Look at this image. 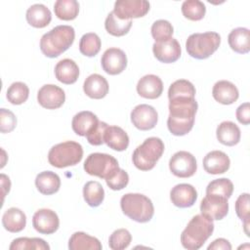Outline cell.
Masks as SVG:
<instances>
[{"instance_id":"cell-4","label":"cell","mask_w":250,"mask_h":250,"mask_svg":"<svg viewBox=\"0 0 250 250\" xmlns=\"http://www.w3.org/2000/svg\"><path fill=\"white\" fill-rule=\"evenodd\" d=\"M122 212L138 223L149 222L154 214L151 200L142 193H126L120 199Z\"/></svg>"},{"instance_id":"cell-46","label":"cell","mask_w":250,"mask_h":250,"mask_svg":"<svg viewBox=\"0 0 250 250\" xmlns=\"http://www.w3.org/2000/svg\"><path fill=\"white\" fill-rule=\"evenodd\" d=\"M236 118L239 123L248 125L250 123V104L249 103H243L236 109Z\"/></svg>"},{"instance_id":"cell-19","label":"cell","mask_w":250,"mask_h":250,"mask_svg":"<svg viewBox=\"0 0 250 250\" xmlns=\"http://www.w3.org/2000/svg\"><path fill=\"white\" fill-rule=\"evenodd\" d=\"M230 165L229 156L221 150H212L203 158L204 170L212 175L226 173Z\"/></svg>"},{"instance_id":"cell-26","label":"cell","mask_w":250,"mask_h":250,"mask_svg":"<svg viewBox=\"0 0 250 250\" xmlns=\"http://www.w3.org/2000/svg\"><path fill=\"white\" fill-rule=\"evenodd\" d=\"M35 186L42 194L51 195L60 189L61 179L55 172L43 171L36 176Z\"/></svg>"},{"instance_id":"cell-40","label":"cell","mask_w":250,"mask_h":250,"mask_svg":"<svg viewBox=\"0 0 250 250\" xmlns=\"http://www.w3.org/2000/svg\"><path fill=\"white\" fill-rule=\"evenodd\" d=\"M150 31L155 42H164L172 38L174 28L168 21L158 20L152 23Z\"/></svg>"},{"instance_id":"cell-45","label":"cell","mask_w":250,"mask_h":250,"mask_svg":"<svg viewBox=\"0 0 250 250\" xmlns=\"http://www.w3.org/2000/svg\"><path fill=\"white\" fill-rule=\"evenodd\" d=\"M107 127H108V125L105 122L100 121L98 126L96 127V129L92 133H90L89 135L86 136L88 143L93 145V146L103 145L104 143V132H105Z\"/></svg>"},{"instance_id":"cell-41","label":"cell","mask_w":250,"mask_h":250,"mask_svg":"<svg viewBox=\"0 0 250 250\" xmlns=\"http://www.w3.org/2000/svg\"><path fill=\"white\" fill-rule=\"evenodd\" d=\"M235 212L237 217L244 223V230L249 236L248 227L250 219V209H249V193L245 192L240 194L235 201Z\"/></svg>"},{"instance_id":"cell-38","label":"cell","mask_w":250,"mask_h":250,"mask_svg":"<svg viewBox=\"0 0 250 250\" xmlns=\"http://www.w3.org/2000/svg\"><path fill=\"white\" fill-rule=\"evenodd\" d=\"M29 89L23 82H14L7 89V100L13 104H21L28 99Z\"/></svg>"},{"instance_id":"cell-2","label":"cell","mask_w":250,"mask_h":250,"mask_svg":"<svg viewBox=\"0 0 250 250\" xmlns=\"http://www.w3.org/2000/svg\"><path fill=\"white\" fill-rule=\"evenodd\" d=\"M75 38L74 28L70 25H57L40 39V50L48 58H57L65 52Z\"/></svg>"},{"instance_id":"cell-42","label":"cell","mask_w":250,"mask_h":250,"mask_svg":"<svg viewBox=\"0 0 250 250\" xmlns=\"http://www.w3.org/2000/svg\"><path fill=\"white\" fill-rule=\"evenodd\" d=\"M132 241V235L126 229H118L114 230L109 238L108 245L112 250H122L127 248Z\"/></svg>"},{"instance_id":"cell-16","label":"cell","mask_w":250,"mask_h":250,"mask_svg":"<svg viewBox=\"0 0 250 250\" xmlns=\"http://www.w3.org/2000/svg\"><path fill=\"white\" fill-rule=\"evenodd\" d=\"M154 57L161 62H175L181 57V46L177 39L170 38L164 42H155L152 46Z\"/></svg>"},{"instance_id":"cell-1","label":"cell","mask_w":250,"mask_h":250,"mask_svg":"<svg viewBox=\"0 0 250 250\" xmlns=\"http://www.w3.org/2000/svg\"><path fill=\"white\" fill-rule=\"evenodd\" d=\"M198 108L194 98H177L169 100L167 127L174 136H185L193 127Z\"/></svg>"},{"instance_id":"cell-23","label":"cell","mask_w":250,"mask_h":250,"mask_svg":"<svg viewBox=\"0 0 250 250\" xmlns=\"http://www.w3.org/2000/svg\"><path fill=\"white\" fill-rule=\"evenodd\" d=\"M56 78L63 84H73L79 76V67L73 60L63 59L55 66Z\"/></svg>"},{"instance_id":"cell-17","label":"cell","mask_w":250,"mask_h":250,"mask_svg":"<svg viewBox=\"0 0 250 250\" xmlns=\"http://www.w3.org/2000/svg\"><path fill=\"white\" fill-rule=\"evenodd\" d=\"M170 199L172 203L179 208H188L195 203L197 191L195 188L189 184H179L171 189Z\"/></svg>"},{"instance_id":"cell-3","label":"cell","mask_w":250,"mask_h":250,"mask_svg":"<svg viewBox=\"0 0 250 250\" xmlns=\"http://www.w3.org/2000/svg\"><path fill=\"white\" fill-rule=\"evenodd\" d=\"M214 231L213 221L202 214L193 216L181 234V243L188 250L199 249Z\"/></svg>"},{"instance_id":"cell-36","label":"cell","mask_w":250,"mask_h":250,"mask_svg":"<svg viewBox=\"0 0 250 250\" xmlns=\"http://www.w3.org/2000/svg\"><path fill=\"white\" fill-rule=\"evenodd\" d=\"M101 39L98 34L89 32L84 34L79 42V51L86 57H94L101 50Z\"/></svg>"},{"instance_id":"cell-21","label":"cell","mask_w":250,"mask_h":250,"mask_svg":"<svg viewBox=\"0 0 250 250\" xmlns=\"http://www.w3.org/2000/svg\"><path fill=\"white\" fill-rule=\"evenodd\" d=\"M108 83L107 80L98 74L94 73L89 75L83 84V91L84 93L91 99L100 100L104 98L108 93Z\"/></svg>"},{"instance_id":"cell-34","label":"cell","mask_w":250,"mask_h":250,"mask_svg":"<svg viewBox=\"0 0 250 250\" xmlns=\"http://www.w3.org/2000/svg\"><path fill=\"white\" fill-rule=\"evenodd\" d=\"M195 93V88L191 82L186 79H179L170 85L168 89V99L194 98Z\"/></svg>"},{"instance_id":"cell-18","label":"cell","mask_w":250,"mask_h":250,"mask_svg":"<svg viewBox=\"0 0 250 250\" xmlns=\"http://www.w3.org/2000/svg\"><path fill=\"white\" fill-rule=\"evenodd\" d=\"M137 92L141 97L145 99H157L163 92L162 80L154 74L145 75L139 80L137 84Z\"/></svg>"},{"instance_id":"cell-33","label":"cell","mask_w":250,"mask_h":250,"mask_svg":"<svg viewBox=\"0 0 250 250\" xmlns=\"http://www.w3.org/2000/svg\"><path fill=\"white\" fill-rule=\"evenodd\" d=\"M131 26L132 20H120L113 12H110L104 21L105 30L109 34L117 37L127 34Z\"/></svg>"},{"instance_id":"cell-25","label":"cell","mask_w":250,"mask_h":250,"mask_svg":"<svg viewBox=\"0 0 250 250\" xmlns=\"http://www.w3.org/2000/svg\"><path fill=\"white\" fill-rule=\"evenodd\" d=\"M25 18L31 26L36 28H43L51 22L52 14L45 5L34 4L27 9Z\"/></svg>"},{"instance_id":"cell-15","label":"cell","mask_w":250,"mask_h":250,"mask_svg":"<svg viewBox=\"0 0 250 250\" xmlns=\"http://www.w3.org/2000/svg\"><path fill=\"white\" fill-rule=\"evenodd\" d=\"M32 226L39 233L52 234L58 230L60 220L55 211L43 208L34 213L32 217Z\"/></svg>"},{"instance_id":"cell-30","label":"cell","mask_w":250,"mask_h":250,"mask_svg":"<svg viewBox=\"0 0 250 250\" xmlns=\"http://www.w3.org/2000/svg\"><path fill=\"white\" fill-rule=\"evenodd\" d=\"M102 247L98 238L82 231L74 232L68 241L69 250H101Z\"/></svg>"},{"instance_id":"cell-29","label":"cell","mask_w":250,"mask_h":250,"mask_svg":"<svg viewBox=\"0 0 250 250\" xmlns=\"http://www.w3.org/2000/svg\"><path fill=\"white\" fill-rule=\"evenodd\" d=\"M218 141L228 146H235L240 141V129L231 121L222 122L216 130Z\"/></svg>"},{"instance_id":"cell-31","label":"cell","mask_w":250,"mask_h":250,"mask_svg":"<svg viewBox=\"0 0 250 250\" xmlns=\"http://www.w3.org/2000/svg\"><path fill=\"white\" fill-rule=\"evenodd\" d=\"M83 197L89 206H100L104 198V190L103 186L97 181L87 182L83 188Z\"/></svg>"},{"instance_id":"cell-28","label":"cell","mask_w":250,"mask_h":250,"mask_svg":"<svg viewBox=\"0 0 250 250\" xmlns=\"http://www.w3.org/2000/svg\"><path fill=\"white\" fill-rule=\"evenodd\" d=\"M228 42L232 51L238 54H246L250 51V31L245 27L232 29L229 36Z\"/></svg>"},{"instance_id":"cell-24","label":"cell","mask_w":250,"mask_h":250,"mask_svg":"<svg viewBox=\"0 0 250 250\" xmlns=\"http://www.w3.org/2000/svg\"><path fill=\"white\" fill-rule=\"evenodd\" d=\"M104 143L116 151H123L129 146V136L119 126H108L104 132Z\"/></svg>"},{"instance_id":"cell-22","label":"cell","mask_w":250,"mask_h":250,"mask_svg":"<svg viewBox=\"0 0 250 250\" xmlns=\"http://www.w3.org/2000/svg\"><path fill=\"white\" fill-rule=\"evenodd\" d=\"M212 96L222 104H231L237 101L239 92L233 83L228 80H220L214 84Z\"/></svg>"},{"instance_id":"cell-12","label":"cell","mask_w":250,"mask_h":250,"mask_svg":"<svg viewBox=\"0 0 250 250\" xmlns=\"http://www.w3.org/2000/svg\"><path fill=\"white\" fill-rule=\"evenodd\" d=\"M158 120L156 109L148 104H142L134 107L131 111V121L133 125L142 131L151 130Z\"/></svg>"},{"instance_id":"cell-32","label":"cell","mask_w":250,"mask_h":250,"mask_svg":"<svg viewBox=\"0 0 250 250\" xmlns=\"http://www.w3.org/2000/svg\"><path fill=\"white\" fill-rule=\"evenodd\" d=\"M55 15L62 21H72L79 13V3L76 0H58L54 4Z\"/></svg>"},{"instance_id":"cell-39","label":"cell","mask_w":250,"mask_h":250,"mask_svg":"<svg viewBox=\"0 0 250 250\" xmlns=\"http://www.w3.org/2000/svg\"><path fill=\"white\" fill-rule=\"evenodd\" d=\"M233 191V185L229 179L221 178L210 182L206 188V194H216L229 198Z\"/></svg>"},{"instance_id":"cell-44","label":"cell","mask_w":250,"mask_h":250,"mask_svg":"<svg viewBox=\"0 0 250 250\" xmlns=\"http://www.w3.org/2000/svg\"><path fill=\"white\" fill-rule=\"evenodd\" d=\"M17 125V118L15 114L6 108L0 109V131L1 133L12 132Z\"/></svg>"},{"instance_id":"cell-11","label":"cell","mask_w":250,"mask_h":250,"mask_svg":"<svg viewBox=\"0 0 250 250\" xmlns=\"http://www.w3.org/2000/svg\"><path fill=\"white\" fill-rule=\"evenodd\" d=\"M200 212L212 221L222 220L229 213L228 198L216 194H206L201 200Z\"/></svg>"},{"instance_id":"cell-6","label":"cell","mask_w":250,"mask_h":250,"mask_svg":"<svg viewBox=\"0 0 250 250\" xmlns=\"http://www.w3.org/2000/svg\"><path fill=\"white\" fill-rule=\"evenodd\" d=\"M221 44V36L214 31L193 33L186 42L188 54L197 60H204L213 55Z\"/></svg>"},{"instance_id":"cell-5","label":"cell","mask_w":250,"mask_h":250,"mask_svg":"<svg viewBox=\"0 0 250 250\" xmlns=\"http://www.w3.org/2000/svg\"><path fill=\"white\" fill-rule=\"evenodd\" d=\"M164 151V144L161 139L150 137L136 147L132 160L134 165L142 171H148L154 168Z\"/></svg>"},{"instance_id":"cell-43","label":"cell","mask_w":250,"mask_h":250,"mask_svg":"<svg viewBox=\"0 0 250 250\" xmlns=\"http://www.w3.org/2000/svg\"><path fill=\"white\" fill-rule=\"evenodd\" d=\"M105 183L112 190H120L128 185L129 175L125 170L119 168L112 176L105 180Z\"/></svg>"},{"instance_id":"cell-10","label":"cell","mask_w":250,"mask_h":250,"mask_svg":"<svg viewBox=\"0 0 250 250\" xmlns=\"http://www.w3.org/2000/svg\"><path fill=\"white\" fill-rule=\"evenodd\" d=\"M148 11L149 3L146 0H118L112 12L120 20H132L146 16Z\"/></svg>"},{"instance_id":"cell-9","label":"cell","mask_w":250,"mask_h":250,"mask_svg":"<svg viewBox=\"0 0 250 250\" xmlns=\"http://www.w3.org/2000/svg\"><path fill=\"white\" fill-rule=\"evenodd\" d=\"M169 169L176 177L189 178L196 172V159L188 151H177L169 160Z\"/></svg>"},{"instance_id":"cell-27","label":"cell","mask_w":250,"mask_h":250,"mask_svg":"<svg viewBox=\"0 0 250 250\" xmlns=\"http://www.w3.org/2000/svg\"><path fill=\"white\" fill-rule=\"evenodd\" d=\"M2 225L10 232H20L25 228L26 216L19 208H9L2 216Z\"/></svg>"},{"instance_id":"cell-37","label":"cell","mask_w":250,"mask_h":250,"mask_svg":"<svg viewBox=\"0 0 250 250\" xmlns=\"http://www.w3.org/2000/svg\"><path fill=\"white\" fill-rule=\"evenodd\" d=\"M182 13L190 21H200L205 16L206 7L199 0H186L182 4Z\"/></svg>"},{"instance_id":"cell-14","label":"cell","mask_w":250,"mask_h":250,"mask_svg":"<svg viewBox=\"0 0 250 250\" xmlns=\"http://www.w3.org/2000/svg\"><path fill=\"white\" fill-rule=\"evenodd\" d=\"M39 104L47 109H56L61 107L65 101L64 91L54 84L42 86L37 93Z\"/></svg>"},{"instance_id":"cell-8","label":"cell","mask_w":250,"mask_h":250,"mask_svg":"<svg viewBox=\"0 0 250 250\" xmlns=\"http://www.w3.org/2000/svg\"><path fill=\"white\" fill-rule=\"evenodd\" d=\"M119 169L118 161L110 154L94 152L84 162V170L91 176L106 180Z\"/></svg>"},{"instance_id":"cell-7","label":"cell","mask_w":250,"mask_h":250,"mask_svg":"<svg viewBox=\"0 0 250 250\" xmlns=\"http://www.w3.org/2000/svg\"><path fill=\"white\" fill-rule=\"evenodd\" d=\"M83 157V147L73 141H66L52 146L48 153L49 163L57 168L78 164Z\"/></svg>"},{"instance_id":"cell-13","label":"cell","mask_w":250,"mask_h":250,"mask_svg":"<svg viewBox=\"0 0 250 250\" xmlns=\"http://www.w3.org/2000/svg\"><path fill=\"white\" fill-rule=\"evenodd\" d=\"M101 63L103 69L110 75L121 73L127 66V57L119 48H109L102 56Z\"/></svg>"},{"instance_id":"cell-20","label":"cell","mask_w":250,"mask_h":250,"mask_svg":"<svg viewBox=\"0 0 250 250\" xmlns=\"http://www.w3.org/2000/svg\"><path fill=\"white\" fill-rule=\"evenodd\" d=\"M99 119L92 111L84 110L76 113L71 122L72 130L78 136L86 137L92 133L99 124Z\"/></svg>"},{"instance_id":"cell-47","label":"cell","mask_w":250,"mask_h":250,"mask_svg":"<svg viewBox=\"0 0 250 250\" xmlns=\"http://www.w3.org/2000/svg\"><path fill=\"white\" fill-rule=\"evenodd\" d=\"M208 250H230L231 245L229 240L225 238H217L215 239L207 248Z\"/></svg>"},{"instance_id":"cell-35","label":"cell","mask_w":250,"mask_h":250,"mask_svg":"<svg viewBox=\"0 0 250 250\" xmlns=\"http://www.w3.org/2000/svg\"><path fill=\"white\" fill-rule=\"evenodd\" d=\"M10 250H49L50 246L49 244L42 238L38 237H19L12 241L10 247Z\"/></svg>"}]
</instances>
